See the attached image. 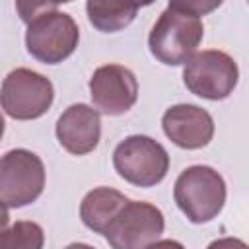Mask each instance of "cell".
<instances>
[{"instance_id": "18", "label": "cell", "mask_w": 249, "mask_h": 249, "mask_svg": "<svg viewBox=\"0 0 249 249\" xmlns=\"http://www.w3.org/2000/svg\"><path fill=\"white\" fill-rule=\"evenodd\" d=\"M64 249H95V247H91V245H88V243H70V245L64 247Z\"/></svg>"}, {"instance_id": "10", "label": "cell", "mask_w": 249, "mask_h": 249, "mask_svg": "<svg viewBox=\"0 0 249 249\" xmlns=\"http://www.w3.org/2000/svg\"><path fill=\"white\" fill-rule=\"evenodd\" d=\"M165 136L179 148H204L214 136V121L210 113L193 103H179L169 107L161 117Z\"/></svg>"}, {"instance_id": "9", "label": "cell", "mask_w": 249, "mask_h": 249, "mask_svg": "<svg viewBox=\"0 0 249 249\" xmlns=\"http://www.w3.org/2000/svg\"><path fill=\"white\" fill-rule=\"evenodd\" d=\"M89 95L99 113L124 115L138 99V82L132 70L121 64L99 66L89 78Z\"/></svg>"}, {"instance_id": "7", "label": "cell", "mask_w": 249, "mask_h": 249, "mask_svg": "<svg viewBox=\"0 0 249 249\" xmlns=\"http://www.w3.org/2000/svg\"><path fill=\"white\" fill-rule=\"evenodd\" d=\"M2 109L16 121L43 117L54 99L51 80L29 68L12 70L2 82Z\"/></svg>"}, {"instance_id": "2", "label": "cell", "mask_w": 249, "mask_h": 249, "mask_svg": "<svg viewBox=\"0 0 249 249\" xmlns=\"http://www.w3.org/2000/svg\"><path fill=\"white\" fill-rule=\"evenodd\" d=\"M173 198L193 224H206L224 208L226 181L210 165H191L177 177Z\"/></svg>"}, {"instance_id": "1", "label": "cell", "mask_w": 249, "mask_h": 249, "mask_svg": "<svg viewBox=\"0 0 249 249\" xmlns=\"http://www.w3.org/2000/svg\"><path fill=\"white\" fill-rule=\"evenodd\" d=\"M202 35L200 16L187 10L183 2H169L148 35V47L161 64L179 66L196 53Z\"/></svg>"}, {"instance_id": "5", "label": "cell", "mask_w": 249, "mask_h": 249, "mask_svg": "<svg viewBox=\"0 0 249 249\" xmlns=\"http://www.w3.org/2000/svg\"><path fill=\"white\" fill-rule=\"evenodd\" d=\"M45 189V165L25 148L10 150L0 161V200L4 208H21L35 202Z\"/></svg>"}, {"instance_id": "8", "label": "cell", "mask_w": 249, "mask_h": 249, "mask_svg": "<svg viewBox=\"0 0 249 249\" xmlns=\"http://www.w3.org/2000/svg\"><path fill=\"white\" fill-rule=\"evenodd\" d=\"M165 220L158 206L142 200H128L103 233L111 249H146L160 241Z\"/></svg>"}, {"instance_id": "11", "label": "cell", "mask_w": 249, "mask_h": 249, "mask_svg": "<svg viewBox=\"0 0 249 249\" xmlns=\"http://www.w3.org/2000/svg\"><path fill=\"white\" fill-rule=\"evenodd\" d=\"M56 138L60 146L74 156L93 152L101 138L99 111L86 103L70 105L56 121Z\"/></svg>"}, {"instance_id": "13", "label": "cell", "mask_w": 249, "mask_h": 249, "mask_svg": "<svg viewBox=\"0 0 249 249\" xmlns=\"http://www.w3.org/2000/svg\"><path fill=\"white\" fill-rule=\"evenodd\" d=\"M138 4H119V2H88L86 12L89 23L103 31V33H115L123 27H126L138 12Z\"/></svg>"}, {"instance_id": "14", "label": "cell", "mask_w": 249, "mask_h": 249, "mask_svg": "<svg viewBox=\"0 0 249 249\" xmlns=\"http://www.w3.org/2000/svg\"><path fill=\"white\" fill-rule=\"evenodd\" d=\"M45 233L43 228L35 222L19 220L10 228L2 230V245L0 249H43Z\"/></svg>"}, {"instance_id": "15", "label": "cell", "mask_w": 249, "mask_h": 249, "mask_svg": "<svg viewBox=\"0 0 249 249\" xmlns=\"http://www.w3.org/2000/svg\"><path fill=\"white\" fill-rule=\"evenodd\" d=\"M56 8H58V4H54V2H16V10L19 12L21 21H25V23H29L37 16L56 10Z\"/></svg>"}, {"instance_id": "16", "label": "cell", "mask_w": 249, "mask_h": 249, "mask_svg": "<svg viewBox=\"0 0 249 249\" xmlns=\"http://www.w3.org/2000/svg\"><path fill=\"white\" fill-rule=\"evenodd\" d=\"M206 249H249V245L237 237H220L214 239Z\"/></svg>"}, {"instance_id": "3", "label": "cell", "mask_w": 249, "mask_h": 249, "mask_svg": "<svg viewBox=\"0 0 249 249\" xmlns=\"http://www.w3.org/2000/svg\"><path fill=\"white\" fill-rule=\"evenodd\" d=\"M115 171L136 187H154L163 181L169 169L167 150L144 134L126 136L113 152Z\"/></svg>"}, {"instance_id": "6", "label": "cell", "mask_w": 249, "mask_h": 249, "mask_svg": "<svg viewBox=\"0 0 249 249\" xmlns=\"http://www.w3.org/2000/svg\"><path fill=\"white\" fill-rule=\"evenodd\" d=\"M239 80L235 60L224 51L195 53L183 68V82L187 89L202 99L220 101L230 97Z\"/></svg>"}, {"instance_id": "4", "label": "cell", "mask_w": 249, "mask_h": 249, "mask_svg": "<svg viewBox=\"0 0 249 249\" xmlns=\"http://www.w3.org/2000/svg\"><path fill=\"white\" fill-rule=\"evenodd\" d=\"M80 29L70 14L51 10L27 23V53L43 64H58L66 60L78 47Z\"/></svg>"}, {"instance_id": "12", "label": "cell", "mask_w": 249, "mask_h": 249, "mask_svg": "<svg viewBox=\"0 0 249 249\" xmlns=\"http://www.w3.org/2000/svg\"><path fill=\"white\" fill-rule=\"evenodd\" d=\"M126 202L128 198L123 193L109 187H97L84 196L80 204V218L86 228L103 235Z\"/></svg>"}, {"instance_id": "17", "label": "cell", "mask_w": 249, "mask_h": 249, "mask_svg": "<svg viewBox=\"0 0 249 249\" xmlns=\"http://www.w3.org/2000/svg\"><path fill=\"white\" fill-rule=\"evenodd\" d=\"M146 249H185V247H183V243H179L175 239H160V241L148 245Z\"/></svg>"}]
</instances>
